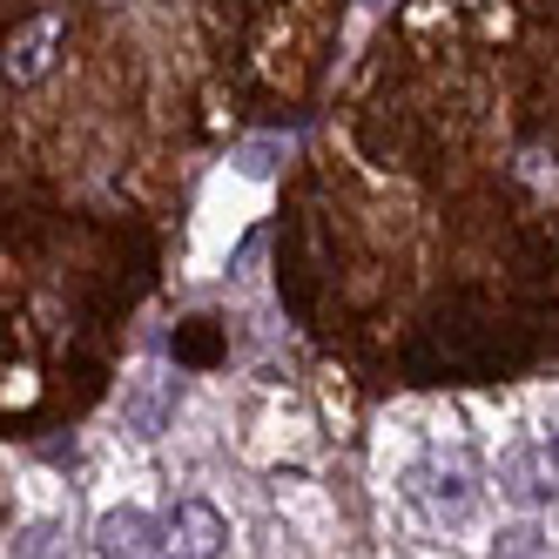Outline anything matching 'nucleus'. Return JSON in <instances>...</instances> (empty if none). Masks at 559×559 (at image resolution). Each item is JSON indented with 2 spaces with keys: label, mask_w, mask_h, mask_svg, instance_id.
Wrapping results in <instances>:
<instances>
[{
  "label": "nucleus",
  "mask_w": 559,
  "mask_h": 559,
  "mask_svg": "<svg viewBox=\"0 0 559 559\" xmlns=\"http://www.w3.org/2000/svg\"><path fill=\"white\" fill-rule=\"evenodd\" d=\"M163 533H169V559H223L229 519L210 499H176L169 519H163Z\"/></svg>",
  "instance_id": "obj_1"
},
{
  "label": "nucleus",
  "mask_w": 559,
  "mask_h": 559,
  "mask_svg": "<svg viewBox=\"0 0 559 559\" xmlns=\"http://www.w3.org/2000/svg\"><path fill=\"white\" fill-rule=\"evenodd\" d=\"M95 559H169V533L148 512L115 506L95 519Z\"/></svg>",
  "instance_id": "obj_2"
},
{
  "label": "nucleus",
  "mask_w": 559,
  "mask_h": 559,
  "mask_svg": "<svg viewBox=\"0 0 559 559\" xmlns=\"http://www.w3.org/2000/svg\"><path fill=\"white\" fill-rule=\"evenodd\" d=\"M559 459H552V445H512L506 459H499V492L512 499V506H546L559 486Z\"/></svg>",
  "instance_id": "obj_3"
},
{
  "label": "nucleus",
  "mask_w": 559,
  "mask_h": 559,
  "mask_svg": "<svg viewBox=\"0 0 559 559\" xmlns=\"http://www.w3.org/2000/svg\"><path fill=\"white\" fill-rule=\"evenodd\" d=\"M405 492H412L431 519H465V512H472V478L452 472V465H445V472H438V465H412V472H405Z\"/></svg>",
  "instance_id": "obj_4"
},
{
  "label": "nucleus",
  "mask_w": 559,
  "mask_h": 559,
  "mask_svg": "<svg viewBox=\"0 0 559 559\" xmlns=\"http://www.w3.org/2000/svg\"><path fill=\"white\" fill-rule=\"evenodd\" d=\"M55 41H61V21L55 14L27 21L14 41H8V74H14V82H41V68L55 61Z\"/></svg>",
  "instance_id": "obj_5"
},
{
  "label": "nucleus",
  "mask_w": 559,
  "mask_h": 559,
  "mask_svg": "<svg viewBox=\"0 0 559 559\" xmlns=\"http://www.w3.org/2000/svg\"><path fill=\"white\" fill-rule=\"evenodd\" d=\"M492 559H552V539L533 526V519H519V526H499Z\"/></svg>",
  "instance_id": "obj_6"
},
{
  "label": "nucleus",
  "mask_w": 559,
  "mask_h": 559,
  "mask_svg": "<svg viewBox=\"0 0 559 559\" xmlns=\"http://www.w3.org/2000/svg\"><path fill=\"white\" fill-rule=\"evenodd\" d=\"M169 405H176V384L163 378V391H155V397L142 391V397H129V405H122V412H129V425H135L142 438H155V431H163V418H169Z\"/></svg>",
  "instance_id": "obj_7"
},
{
  "label": "nucleus",
  "mask_w": 559,
  "mask_h": 559,
  "mask_svg": "<svg viewBox=\"0 0 559 559\" xmlns=\"http://www.w3.org/2000/svg\"><path fill=\"white\" fill-rule=\"evenodd\" d=\"M546 445H552V459H559V425H552V438H546Z\"/></svg>",
  "instance_id": "obj_8"
}]
</instances>
